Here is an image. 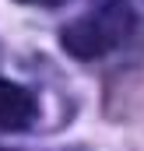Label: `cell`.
I'll use <instances>...</instances> for the list:
<instances>
[{"label":"cell","instance_id":"cell-2","mask_svg":"<svg viewBox=\"0 0 144 151\" xmlns=\"http://www.w3.org/2000/svg\"><path fill=\"white\" fill-rule=\"evenodd\" d=\"M35 99L21 84L0 81V130H28L35 123Z\"/></svg>","mask_w":144,"mask_h":151},{"label":"cell","instance_id":"cell-3","mask_svg":"<svg viewBox=\"0 0 144 151\" xmlns=\"http://www.w3.org/2000/svg\"><path fill=\"white\" fill-rule=\"evenodd\" d=\"M25 4H49V7H53V4H60V0H25Z\"/></svg>","mask_w":144,"mask_h":151},{"label":"cell","instance_id":"cell-1","mask_svg":"<svg viewBox=\"0 0 144 151\" xmlns=\"http://www.w3.org/2000/svg\"><path fill=\"white\" fill-rule=\"evenodd\" d=\"M130 28H134L130 7L120 4V0H112L106 7L77 18L74 25H67L60 32V39H63V49L71 56H77V60H95V56H106L109 49H116L123 39L130 35Z\"/></svg>","mask_w":144,"mask_h":151}]
</instances>
